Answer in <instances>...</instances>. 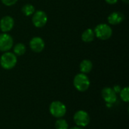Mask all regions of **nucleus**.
Masks as SVG:
<instances>
[{
	"label": "nucleus",
	"instance_id": "nucleus-1",
	"mask_svg": "<svg viewBox=\"0 0 129 129\" xmlns=\"http://www.w3.org/2000/svg\"><path fill=\"white\" fill-rule=\"evenodd\" d=\"M90 80L88 76L82 73L76 75L73 79V85L76 89L80 92L87 91L90 87Z\"/></svg>",
	"mask_w": 129,
	"mask_h": 129
},
{
	"label": "nucleus",
	"instance_id": "nucleus-2",
	"mask_svg": "<svg viewBox=\"0 0 129 129\" xmlns=\"http://www.w3.org/2000/svg\"><path fill=\"white\" fill-rule=\"evenodd\" d=\"M49 112L51 115L55 118H63L67 113V107L63 102L54 101L51 102L49 106Z\"/></svg>",
	"mask_w": 129,
	"mask_h": 129
},
{
	"label": "nucleus",
	"instance_id": "nucleus-3",
	"mask_svg": "<svg viewBox=\"0 0 129 129\" xmlns=\"http://www.w3.org/2000/svg\"><path fill=\"white\" fill-rule=\"evenodd\" d=\"M17 62V56L11 52L6 51L0 57V65L5 70L13 69Z\"/></svg>",
	"mask_w": 129,
	"mask_h": 129
},
{
	"label": "nucleus",
	"instance_id": "nucleus-4",
	"mask_svg": "<svg viewBox=\"0 0 129 129\" xmlns=\"http://www.w3.org/2000/svg\"><path fill=\"white\" fill-rule=\"evenodd\" d=\"M95 37L101 40H107L113 35V29L109 24L101 23L96 26L94 29Z\"/></svg>",
	"mask_w": 129,
	"mask_h": 129
},
{
	"label": "nucleus",
	"instance_id": "nucleus-5",
	"mask_svg": "<svg viewBox=\"0 0 129 129\" xmlns=\"http://www.w3.org/2000/svg\"><path fill=\"white\" fill-rule=\"evenodd\" d=\"M73 121L76 126L82 128L86 127L90 123V116L85 110H78L73 116Z\"/></svg>",
	"mask_w": 129,
	"mask_h": 129
},
{
	"label": "nucleus",
	"instance_id": "nucleus-6",
	"mask_svg": "<svg viewBox=\"0 0 129 129\" xmlns=\"http://www.w3.org/2000/svg\"><path fill=\"white\" fill-rule=\"evenodd\" d=\"M32 21L33 25L37 28H42L45 26L48 22V16L46 13L42 10H39L34 12L33 14Z\"/></svg>",
	"mask_w": 129,
	"mask_h": 129
},
{
	"label": "nucleus",
	"instance_id": "nucleus-7",
	"mask_svg": "<svg viewBox=\"0 0 129 129\" xmlns=\"http://www.w3.org/2000/svg\"><path fill=\"white\" fill-rule=\"evenodd\" d=\"M101 96L103 100L106 102V104H110L113 105L117 101V94L113 91L112 88L106 87L104 88L101 91Z\"/></svg>",
	"mask_w": 129,
	"mask_h": 129
},
{
	"label": "nucleus",
	"instance_id": "nucleus-8",
	"mask_svg": "<svg viewBox=\"0 0 129 129\" xmlns=\"http://www.w3.org/2000/svg\"><path fill=\"white\" fill-rule=\"evenodd\" d=\"M14 45V41L12 37L6 33H4L0 35V51L3 52L8 51L11 48H12Z\"/></svg>",
	"mask_w": 129,
	"mask_h": 129
},
{
	"label": "nucleus",
	"instance_id": "nucleus-9",
	"mask_svg": "<svg viewBox=\"0 0 129 129\" xmlns=\"http://www.w3.org/2000/svg\"><path fill=\"white\" fill-rule=\"evenodd\" d=\"M29 47L33 51L39 53L45 48V42L42 38L39 36L33 37L29 42Z\"/></svg>",
	"mask_w": 129,
	"mask_h": 129
},
{
	"label": "nucleus",
	"instance_id": "nucleus-10",
	"mask_svg": "<svg viewBox=\"0 0 129 129\" xmlns=\"http://www.w3.org/2000/svg\"><path fill=\"white\" fill-rule=\"evenodd\" d=\"M14 25V20L11 16H5L0 20V29L3 33L11 31Z\"/></svg>",
	"mask_w": 129,
	"mask_h": 129
},
{
	"label": "nucleus",
	"instance_id": "nucleus-11",
	"mask_svg": "<svg viewBox=\"0 0 129 129\" xmlns=\"http://www.w3.org/2000/svg\"><path fill=\"white\" fill-rule=\"evenodd\" d=\"M125 19V15L120 11H114L108 16V23L111 25H118Z\"/></svg>",
	"mask_w": 129,
	"mask_h": 129
},
{
	"label": "nucleus",
	"instance_id": "nucleus-12",
	"mask_svg": "<svg viewBox=\"0 0 129 129\" xmlns=\"http://www.w3.org/2000/svg\"><path fill=\"white\" fill-rule=\"evenodd\" d=\"M93 68V63L90 60L85 59L79 64V70L82 73L88 74L89 73Z\"/></svg>",
	"mask_w": 129,
	"mask_h": 129
},
{
	"label": "nucleus",
	"instance_id": "nucleus-13",
	"mask_svg": "<svg viewBox=\"0 0 129 129\" xmlns=\"http://www.w3.org/2000/svg\"><path fill=\"white\" fill-rule=\"evenodd\" d=\"M95 38V34L94 29L88 28L86 29L82 34V40L85 42H91Z\"/></svg>",
	"mask_w": 129,
	"mask_h": 129
},
{
	"label": "nucleus",
	"instance_id": "nucleus-14",
	"mask_svg": "<svg viewBox=\"0 0 129 129\" xmlns=\"http://www.w3.org/2000/svg\"><path fill=\"white\" fill-rule=\"evenodd\" d=\"M13 51H14V54L16 56H22V55H23L26 53V48L24 44H23V43H17V44H16L14 46Z\"/></svg>",
	"mask_w": 129,
	"mask_h": 129
},
{
	"label": "nucleus",
	"instance_id": "nucleus-15",
	"mask_svg": "<svg viewBox=\"0 0 129 129\" xmlns=\"http://www.w3.org/2000/svg\"><path fill=\"white\" fill-rule=\"evenodd\" d=\"M35 11H35V8L31 4H26L22 8V12L26 17H29V16L33 15Z\"/></svg>",
	"mask_w": 129,
	"mask_h": 129
},
{
	"label": "nucleus",
	"instance_id": "nucleus-16",
	"mask_svg": "<svg viewBox=\"0 0 129 129\" xmlns=\"http://www.w3.org/2000/svg\"><path fill=\"white\" fill-rule=\"evenodd\" d=\"M55 128L69 129V124L64 119L60 118V119H57V121L55 122Z\"/></svg>",
	"mask_w": 129,
	"mask_h": 129
},
{
	"label": "nucleus",
	"instance_id": "nucleus-17",
	"mask_svg": "<svg viewBox=\"0 0 129 129\" xmlns=\"http://www.w3.org/2000/svg\"><path fill=\"white\" fill-rule=\"evenodd\" d=\"M119 96L120 98L122 101L125 102V103H128L129 102V88L125 87L123 88H122V90L119 92Z\"/></svg>",
	"mask_w": 129,
	"mask_h": 129
},
{
	"label": "nucleus",
	"instance_id": "nucleus-18",
	"mask_svg": "<svg viewBox=\"0 0 129 129\" xmlns=\"http://www.w3.org/2000/svg\"><path fill=\"white\" fill-rule=\"evenodd\" d=\"M2 2L6 6H12L14 5L18 0H1Z\"/></svg>",
	"mask_w": 129,
	"mask_h": 129
},
{
	"label": "nucleus",
	"instance_id": "nucleus-19",
	"mask_svg": "<svg viewBox=\"0 0 129 129\" xmlns=\"http://www.w3.org/2000/svg\"><path fill=\"white\" fill-rule=\"evenodd\" d=\"M113 89V91L116 93V94H119V92H120V91L122 90V88H121V86L120 85H116L113 88H112Z\"/></svg>",
	"mask_w": 129,
	"mask_h": 129
},
{
	"label": "nucleus",
	"instance_id": "nucleus-20",
	"mask_svg": "<svg viewBox=\"0 0 129 129\" xmlns=\"http://www.w3.org/2000/svg\"><path fill=\"white\" fill-rule=\"evenodd\" d=\"M105 2L110 5H114L118 2V0H105Z\"/></svg>",
	"mask_w": 129,
	"mask_h": 129
},
{
	"label": "nucleus",
	"instance_id": "nucleus-21",
	"mask_svg": "<svg viewBox=\"0 0 129 129\" xmlns=\"http://www.w3.org/2000/svg\"><path fill=\"white\" fill-rule=\"evenodd\" d=\"M69 129H84V128H82V127H79V126H74V127H72Z\"/></svg>",
	"mask_w": 129,
	"mask_h": 129
},
{
	"label": "nucleus",
	"instance_id": "nucleus-22",
	"mask_svg": "<svg viewBox=\"0 0 129 129\" xmlns=\"http://www.w3.org/2000/svg\"><path fill=\"white\" fill-rule=\"evenodd\" d=\"M123 2H125V3H126V4H128L129 2V0H122Z\"/></svg>",
	"mask_w": 129,
	"mask_h": 129
}]
</instances>
